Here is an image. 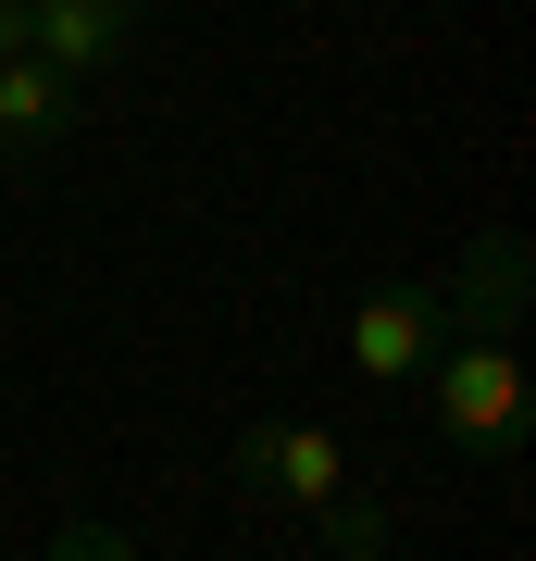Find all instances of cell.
<instances>
[{
	"mask_svg": "<svg viewBox=\"0 0 536 561\" xmlns=\"http://www.w3.org/2000/svg\"><path fill=\"white\" fill-rule=\"evenodd\" d=\"M25 50V0H0V62H13Z\"/></svg>",
	"mask_w": 536,
	"mask_h": 561,
	"instance_id": "9",
	"label": "cell"
},
{
	"mask_svg": "<svg viewBox=\"0 0 536 561\" xmlns=\"http://www.w3.org/2000/svg\"><path fill=\"white\" fill-rule=\"evenodd\" d=\"M225 461H238L250 486H275V500H299L312 524L338 512V500H362V486H350V449L324 437V424H238V449H225Z\"/></svg>",
	"mask_w": 536,
	"mask_h": 561,
	"instance_id": "2",
	"label": "cell"
},
{
	"mask_svg": "<svg viewBox=\"0 0 536 561\" xmlns=\"http://www.w3.org/2000/svg\"><path fill=\"white\" fill-rule=\"evenodd\" d=\"M62 125H76V76H50L38 50L0 62V162H38Z\"/></svg>",
	"mask_w": 536,
	"mask_h": 561,
	"instance_id": "6",
	"label": "cell"
},
{
	"mask_svg": "<svg viewBox=\"0 0 536 561\" xmlns=\"http://www.w3.org/2000/svg\"><path fill=\"white\" fill-rule=\"evenodd\" d=\"M25 50L50 76H100L138 50V0H25Z\"/></svg>",
	"mask_w": 536,
	"mask_h": 561,
	"instance_id": "5",
	"label": "cell"
},
{
	"mask_svg": "<svg viewBox=\"0 0 536 561\" xmlns=\"http://www.w3.org/2000/svg\"><path fill=\"white\" fill-rule=\"evenodd\" d=\"M324 537H338V561H375V549H387V500H338Z\"/></svg>",
	"mask_w": 536,
	"mask_h": 561,
	"instance_id": "8",
	"label": "cell"
},
{
	"mask_svg": "<svg viewBox=\"0 0 536 561\" xmlns=\"http://www.w3.org/2000/svg\"><path fill=\"white\" fill-rule=\"evenodd\" d=\"M524 275H536V262H524V238H512V225H487V238L461 250V275L437 287L449 337H512V324H524Z\"/></svg>",
	"mask_w": 536,
	"mask_h": 561,
	"instance_id": "4",
	"label": "cell"
},
{
	"mask_svg": "<svg viewBox=\"0 0 536 561\" xmlns=\"http://www.w3.org/2000/svg\"><path fill=\"white\" fill-rule=\"evenodd\" d=\"M50 561H138V537H125V524H100V512H76L50 537Z\"/></svg>",
	"mask_w": 536,
	"mask_h": 561,
	"instance_id": "7",
	"label": "cell"
},
{
	"mask_svg": "<svg viewBox=\"0 0 536 561\" xmlns=\"http://www.w3.org/2000/svg\"><path fill=\"white\" fill-rule=\"evenodd\" d=\"M437 337H449L437 287H375V300L350 312V362H362L375 387H412L424 362H437Z\"/></svg>",
	"mask_w": 536,
	"mask_h": 561,
	"instance_id": "3",
	"label": "cell"
},
{
	"mask_svg": "<svg viewBox=\"0 0 536 561\" xmlns=\"http://www.w3.org/2000/svg\"><path fill=\"white\" fill-rule=\"evenodd\" d=\"M424 424L461 461H512L524 449V362H512V337H437V362H424Z\"/></svg>",
	"mask_w": 536,
	"mask_h": 561,
	"instance_id": "1",
	"label": "cell"
}]
</instances>
